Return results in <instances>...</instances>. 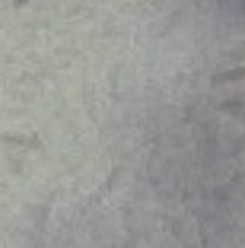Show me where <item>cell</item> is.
I'll return each instance as SVG.
<instances>
[{"instance_id": "obj_1", "label": "cell", "mask_w": 245, "mask_h": 248, "mask_svg": "<svg viewBox=\"0 0 245 248\" xmlns=\"http://www.w3.org/2000/svg\"><path fill=\"white\" fill-rule=\"evenodd\" d=\"M3 143H13V146H38V137H13V134H0Z\"/></svg>"}, {"instance_id": "obj_2", "label": "cell", "mask_w": 245, "mask_h": 248, "mask_svg": "<svg viewBox=\"0 0 245 248\" xmlns=\"http://www.w3.org/2000/svg\"><path fill=\"white\" fill-rule=\"evenodd\" d=\"M239 77H245V67H239V70H229V73H220V77H216V83H229V80H239Z\"/></svg>"}, {"instance_id": "obj_3", "label": "cell", "mask_w": 245, "mask_h": 248, "mask_svg": "<svg viewBox=\"0 0 245 248\" xmlns=\"http://www.w3.org/2000/svg\"><path fill=\"white\" fill-rule=\"evenodd\" d=\"M29 3H32V0H13V7H16V10H22V7H29Z\"/></svg>"}]
</instances>
